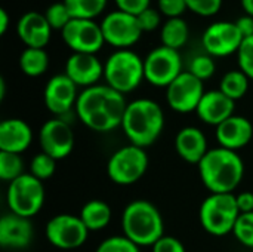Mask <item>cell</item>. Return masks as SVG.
Instances as JSON below:
<instances>
[{
    "instance_id": "6da1fadb",
    "label": "cell",
    "mask_w": 253,
    "mask_h": 252,
    "mask_svg": "<svg viewBox=\"0 0 253 252\" xmlns=\"http://www.w3.org/2000/svg\"><path fill=\"white\" fill-rule=\"evenodd\" d=\"M127 102L125 95L108 85H95L83 89L76 102L79 120L95 132H111L122 126Z\"/></svg>"
},
{
    "instance_id": "7a4b0ae2",
    "label": "cell",
    "mask_w": 253,
    "mask_h": 252,
    "mask_svg": "<svg viewBox=\"0 0 253 252\" xmlns=\"http://www.w3.org/2000/svg\"><path fill=\"white\" fill-rule=\"evenodd\" d=\"M199 174L211 193H234L245 177V162L237 151L212 149L200 160Z\"/></svg>"
},
{
    "instance_id": "3957f363",
    "label": "cell",
    "mask_w": 253,
    "mask_h": 252,
    "mask_svg": "<svg viewBox=\"0 0 253 252\" xmlns=\"http://www.w3.org/2000/svg\"><path fill=\"white\" fill-rule=\"evenodd\" d=\"M130 144L147 149L153 146L165 129L163 108L150 98L127 102L122 126Z\"/></svg>"
},
{
    "instance_id": "277c9868",
    "label": "cell",
    "mask_w": 253,
    "mask_h": 252,
    "mask_svg": "<svg viewBox=\"0 0 253 252\" xmlns=\"http://www.w3.org/2000/svg\"><path fill=\"white\" fill-rule=\"evenodd\" d=\"M123 236L135 245L153 247L165 236V221L157 206L148 201L138 199L126 205L122 214Z\"/></svg>"
},
{
    "instance_id": "5b68a950",
    "label": "cell",
    "mask_w": 253,
    "mask_h": 252,
    "mask_svg": "<svg viewBox=\"0 0 253 252\" xmlns=\"http://www.w3.org/2000/svg\"><path fill=\"white\" fill-rule=\"evenodd\" d=\"M239 217L240 211L234 193H211L199 211L202 227L218 238L233 233Z\"/></svg>"
},
{
    "instance_id": "8992f818",
    "label": "cell",
    "mask_w": 253,
    "mask_h": 252,
    "mask_svg": "<svg viewBox=\"0 0 253 252\" xmlns=\"http://www.w3.org/2000/svg\"><path fill=\"white\" fill-rule=\"evenodd\" d=\"M104 79L107 85L120 94L133 92L144 76V61L130 49H117L104 64Z\"/></svg>"
},
{
    "instance_id": "52a82bcc",
    "label": "cell",
    "mask_w": 253,
    "mask_h": 252,
    "mask_svg": "<svg viewBox=\"0 0 253 252\" xmlns=\"http://www.w3.org/2000/svg\"><path fill=\"white\" fill-rule=\"evenodd\" d=\"M44 186L30 172L22 174L7 186L6 203L12 214L31 218L40 212L44 203Z\"/></svg>"
},
{
    "instance_id": "ba28073f",
    "label": "cell",
    "mask_w": 253,
    "mask_h": 252,
    "mask_svg": "<svg viewBox=\"0 0 253 252\" xmlns=\"http://www.w3.org/2000/svg\"><path fill=\"white\" fill-rule=\"evenodd\" d=\"M148 169L145 149L129 144L116 150L107 163V174L117 186H132L138 183Z\"/></svg>"
},
{
    "instance_id": "9c48e42d",
    "label": "cell",
    "mask_w": 253,
    "mask_h": 252,
    "mask_svg": "<svg viewBox=\"0 0 253 252\" xmlns=\"http://www.w3.org/2000/svg\"><path fill=\"white\" fill-rule=\"evenodd\" d=\"M182 73V59L178 50L159 46L144 59L145 80L156 88H168Z\"/></svg>"
},
{
    "instance_id": "30bf717a",
    "label": "cell",
    "mask_w": 253,
    "mask_h": 252,
    "mask_svg": "<svg viewBox=\"0 0 253 252\" xmlns=\"http://www.w3.org/2000/svg\"><path fill=\"white\" fill-rule=\"evenodd\" d=\"M47 242L64 251L80 248L89 236V230L79 215L59 214L52 217L44 229Z\"/></svg>"
},
{
    "instance_id": "8fae6325",
    "label": "cell",
    "mask_w": 253,
    "mask_h": 252,
    "mask_svg": "<svg viewBox=\"0 0 253 252\" xmlns=\"http://www.w3.org/2000/svg\"><path fill=\"white\" fill-rule=\"evenodd\" d=\"M205 92L206 91L200 79L193 76L190 71H182L166 88V101L173 111L187 114L197 110Z\"/></svg>"
},
{
    "instance_id": "7c38bea8",
    "label": "cell",
    "mask_w": 253,
    "mask_h": 252,
    "mask_svg": "<svg viewBox=\"0 0 253 252\" xmlns=\"http://www.w3.org/2000/svg\"><path fill=\"white\" fill-rule=\"evenodd\" d=\"M105 43L117 49H129L142 36L138 18L123 10L110 12L101 22Z\"/></svg>"
},
{
    "instance_id": "4fadbf2b",
    "label": "cell",
    "mask_w": 253,
    "mask_h": 252,
    "mask_svg": "<svg viewBox=\"0 0 253 252\" xmlns=\"http://www.w3.org/2000/svg\"><path fill=\"white\" fill-rule=\"evenodd\" d=\"M61 36L64 43L76 53H96L105 43L101 24L93 19H71Z\"/></svg>"
},
{
    "instance_id": "5bb4252c",
    "label": "cell",
    "mask_w": 253,
    "mask_h": 252,
    "mask_svg": "<svg viewBox=\"0 0 253 252\" xmlns=\"http://www.w3.org/2000/svg\"><path fill=\"white\" fill-rule=\"evenodd\" d=\"M245 37L242 36L236 22L219 21L211 24L202 37L203 48L211 56H228L239 52Z\"/></svg>"
},
{
    "instance_id": "9a60e30c",
    "label": "cell",
    "mask_w": 253,
    "mask_h": 252,
    "mask_svg": "<svg viewBox=\"0 0 253 252\" xmlns=\"http://www.w3.org/2000/svg\"><path fill=\"white\" fill-rule=\"evenodd\" d=\"M39 143L42 151L55 160L65 159L74 149V132L67 120L55 117L46 120L39 131Z\"/></svg>"
},
{
    "instance_id": "2e32d148",
    "label": "cell",
    "mask_w": 253,
    "mask_h": 252,
    "mask_svg": "<svg viewBox=\"0 0 253 252\" xmlns=\"http://www.w3.org/2000/svg\"><path fill=\"white\" fill-rule=\"evenodd\" d=\"M79 98L77 85L65 74H56L44 86L43 100L46 108L58 117H62L76 107Z\"/></svg>"
},
{
    "instance_id": "e0dca14e",
    "label": "cell",
    "mask_w": 253,
    "mask_h": 252,
    "mask_svg": "<svg viewBox=\"0 0 253 252\" xmlns=\"http://www.w3.org/2000/svg\"><path fill=\"white\" fill-rule=\"evenodd\" d=\"M65 74L77 85L90 88L104 76V64L95 53H76L68 56L65 62Z\"/></svg>"
},
{
    "instance_id": "ac0fdd59",
    "label": "cell",
    "mask_w": 253,
    "mask_h": 252,
    "mask_svg": "<svg viewBox=\"0 0 253 252\" xmlns=\"http://www.w3.org/2000/svg\"><path fill=\"white\" fill-rule=\"evenodd\" d=\"M215 135L219 147L237 151L252 141L253 125L248 117L234 114L216 126Z\"/></svg>"
},
{
    "instance_id": "d6986e66",
    "label": "cell",
    "mask_w": 253,
    "mask_h": 252,
    "mask_svg": "<svg viewBox=\"0 0 253 252\" xmlns=\"http://www.w3.org/2000/svg\"><path fill=\"white\" fill-rule=\"evenodd\" d=\"M16 33L27 48L44 49L50 40L52 27L49 25L44 13L27 12L18 19Z\"/></svg>"
},
{
    "instance_id": "ffe728a7",
    "label": "cell",
    "mask_w": 253,
    "mask_h": 252,
    "mask_svg": "<svg viewBox=\"0 0 253 252\" xmlns=\"http://www.w3.org/2000/svg\"><path fill=\"white\" fill-rule=\"evenodd\" d=\"M234 108H236V101H233L218 89V91L205 92L196 113L203 123L216 128L222 122L234 116Z\"/></svg>"
},
{
    "instance_id": "44dd1931",
    "label": "cell",
    "mask_w": 253,
    "mask_h": 252,
    "mask_svg": "<svg viewBox=\"0 0 253 252\" xmlns=\"http://www.w3.org/2000/svg\"><path fill=\"white\" fill-rule=\"evenodd\" d=\"M33 241L30 218L16 214H4L0 218V245L7 250H24Z\"/></svg>"
},
{
    "instance_id": "7402d4cb",
    "label": "cell",
    "mask_w": 253,
    "mask_h": 252,
    "mask_svg": "<svg viewBox=\"0 0 253 252\" xmlns=\"http://www.w3.org/2000/svg\"><path fill=\"white\" fill-rule=\"evenodd\" d=\"M33 143V129L22 119H6L0 123V151L22 154Z\"/></svg>"
},
{
    "instance_id": "603a6c76",
    "label": "cell",
    "mask_w": 253,
    "mask_h": 252,
    "mask_svg": "<svg viewBox=\"0 0 253 252\" xmlns=\"http://www.w3.org/2000/svg\"><path fill=\"white\" fill-rule=\"evenodd\" d=\"M175 150L182 160L199 165L209 151L206 135L196 126H185L175 137Z\"/></svg>"
},
{
    "instance_id": "cb8c5ba5",
    "label": "cell",
    "mask_w": 253,
    "mask_h": 252,
    "mask_svg": "<svg viewBox=\"0 0 253 252\" xmlns=\"http://www.w3.org/2000/svg\"><path fill=\"white\" fill-rule=\"evenodd\" d=\"M79 217L82 218L89 232H99L110 224L113 212L107 202L93 199L83 205Z\"/></svg>"
},
{
    "instance_id": "d4e9b609",
    "label": "cell",
    "mask_w": 253,
    "mask_h": 252,
    "mask_svg": "<svg viewBox=\"0 0 253 252\" xmlns=\"http://www.w3.org/2000/svg\"><path fill=\"white\" fill-rule=\"evenodd\" d=\"M190 36V28L188 24L182 18H170L168 19L160 31V40L162 45L170 49L178 50L182 48Z\"/></svg>"
},
{
    "instance_id": "484cf974",
    "label": "cell",
    "mask_w": 253,
    "mask_h": 252,
    "mask_svg": "<svg viewBox=\"0 0 253 252\" xmlns=\"http://www.w3.org/2000/svg\"><path fill=\"white\" fill-rule=\"evenodd\" d=\"M19 68L30 77H39L49 68V55L44 49L25 48L19 55Z\"/></svg>"
},
{
    "instance_id": "4316f807",
    "label": "cell",
    "mask_w": 253,
    "mask_h": 252,
    "mask_svg": "<svg viewBox=\"0 0 253 252\" xmlns=\"http://www.w3.org/2000/svg\"><path fill=\"white\" fill-rule=\"evenodd\" d=\"M249 77L246 73L239 70H231L225 73L219 83V91L225 94L233 101L242 100L249 91Z\"/></svg>"
},
{
    "instance_id": "83f0119b",
    "label": "cell",
    "mask_w": 253,
    "mask_h": 252,
    "mask_svg": "<svg viewBox=\"0 0 253 252\" xmlns=\"http://www.w3.org/2000/svg\"><path fill=\"white\" fill-rule=\"evenodd\" d=\"M73 19H93L107 6V0H62Z\"/></svg>"
},
{
    "instance_id": "f1b7e54d",
    "label": "cell",
    "mask_w": 253,
    "mask_h": 252,
    "mask_svg": "<svg viewBox=\"0 0 253 252\" xmlns=\"http://www.w3.org/2000/svg\"><path fill=\"white\" fill-rule=\"evenodd\" d=\"M24 172V160L21 154L0 151V180L4 183H12Z\"/></svg>"
},
{
    "instance_id": "f546056e",
    "label": "cell",
    "mask_w": 253,
    "mask_h": 252,
    "mask_svg": "<svg viewBox=\"0 0 253 252\" xmlns=\"http://www.w3.org/2000/svg\"><path fill=\"white\" fill-rule=\"evenodd\" d=\"M55 169H56V160L43 151L37 153L30 162V174L40 181L49 180L55 174Z\"/></svg>"
},
{
    "instance_id": "4dcf8cb0",
    "label": "cell",
    "mask_w": 253,
    "mask_h": 252,
    "mask_svg": "<svg viewBox=\"0 0 253 252\" xmlns=\"http://www.w3.org/2000/svg\"><path fill=\"white\" fill-rule=\"evenodd\" d=\"M44 16H46L49 25L52 27V30H59V31H62L68 25V22L73 19L64 1L52 3L46 9Z\"/></svg>"
},
{
    "instance_id": "1f68e13d",
    "label": "cell",
    "mask_w": 253,
    "mask_h": 252,
    "mask_svg": "<svg viewBox=\"0 0 253 252\" xmlns=\"http://www.w3.org/2000/svg\"><path fill=\"white\" fill-rule=\"evenodd\" d=\"M215 70H216V65H215V61H213V56L211 55H197L191 59L190 62V68L188 71L196 76L197 79H200L202 82L211 79L213 74H215Z\"/></svg>"
},
{
    "instance_id": "d6a6232c",
    "label": "cell",
    "mask_w": 253,
    "mask_h": 252,
    "mask_svg": "<svg viewBox=\"0 0 253 252\" xmlns=\"http://www.w3.org/2000/svg\"><path fill=\"white\" fill-rule=\"evenodd\" d=\"M233 235L242 245L253 248V212L240 214L234 226Z\"/></svg>"
},
{
    "instance_id": "836d02e7",
    "label": "cell",
    "mask_w": 253,
    "mask_h": 252,
    "mask_svg": "<svg viewBox=\"0 0 253 252\" xmlns=\"http://www.w3.org/2000/svg\"><path fill=\"white\" fill-rule=\"evenodd\" d=\"M95 252H141L139 247L135 245L126 236H111L102 241Z\"/></svg>"
},
{
    "instance_id": "e575fe53",
    "label": "cell",
    "mask_w": 253,
    "mask_h": 252,
    "mask_svg": "<svg viewBox=\"0 0 253 252\" xmlns=\"http://www.w3.org/2000/svg\"><path fill=\"white\" fill-rule=\"evenodd\" d=\"M237 61L240 70L246 73L251 80H253V36L243 40L237 52Z\"/></svg>"
},
{
    "instance_id": "d590c367",
    "label": "cell",
    "mask_w": 253,
    "mask_h": 252,
    "mask_svg": "<svg viewBox=\"0 0 253 252\" xmlns=\"http://www.w3.org/2000/svg\"><path fill=\"white\" fill-rule=\"evenodd\" d=\"M221 6L222 0H187V7L200 16H212L219 12Z\"/></svg>"
},
{
    "instance_id": "8d00e7d4",
    "label": "cell",
    "mask_w": 253,
    "mask_h": 252,
    "mask_svg": "<svg viewBox=\"0 0 253 252\" xmlns=\"http://www.w3.org/2000/svg\"><path fill=\"white\" fill-rule=\"evenodd\" d=\"M187 0H159V10L170 18H181V15L185 12Z\"/></svg>"
},
{
    "instance_id": "74e56055",
    "label": "cell",
    "mask_w": 253,
    "mask_h": 252,
    "mask_svg": "<svg viewBox=\"0 0 253 252\" xmlns=\"http://www.w3.org/2000/svg\"><path fill=\"white\" fill-rule=\"evenodd\" d=\"M151 248L153 252H187L184 244L178 238L168 236V235L160 238Z\"/></svg>"
},
{
    "instance_id": "f35d334b",
    "label": "cell",
    "mask_w": 253,
    "mask_h": 252,
    "mask_svg": "<svg viewBox=\"0 0 253 252\" xmlns=\"http://www.w3.org/2000/svg\"><path fill=\"white\" fill-rule=\"evenodd\" d=\"M136 18H138L139 27H141L142 31H153V30H156V28L160 25V21H162L159 10L153 9V7L145 9V10H144L142 13H139Z\"/></svg>"
},
{
    "instance_id": "ab89813d",
    "label": "cell",
    "mask_w": 253,
    "mask_h": 252,
    "mask_svg": "<svg viewBox=\"0 0 253 252\" xmlns=\"http://www.w3.org/2000/svg\"><path fill=\"white\" fill-rule=\"evenodd\" d=\"M119 10H123L126 13L138 16L145 9L150 7V0H114Z\"/></svg>"
},
{
    "instance_id": "60d3db41",
    "label": "cell",
    "mask_w": 253,
    "mask_h": 252,
    "mask_svg": "<svg viewBox=\"0 0 253 252\" xmlns=\"http://www.w3.org/2000/svg\"><path fill=\"white\" fill-rule=\"evenodd\" d=\"M237 199V206L240 214H248L253 212V193L252 192H242L236 196Z\"/></svg>"
},
{
    "instance_id": "b9f144b4",
    "label": "cell",
    "mask_w": 253,
    "mask_h": 252,
    "mask_svg": "<svg viewBox=\"0 0 253 252\" xmlns=\"http://www.w3.org/2000/svg\"><path fill=\"white\" fill-rule=\"evenodd\" d=\"M236 25L239 27V30H240V33H242V36H243L245 39L252 37L253 36V16H251V15H243V16H240V18L236 21Z\"/></svg>"
},
{
    "instance_id": "7bdbcfd3",
    "label": "cell",
    "mask_w": 253,
    "mask_h": 252,
    "mask_svg": "<svg viewBox=\"0 0 253 252\" xmlns=\"http://www.w3.org/2000/svg\"><path fill=\"white\" fill-rule=\"evenodd\" d=\"M9 22H10V18H9V13L4 7H0V34H4L9 28Z\"/></svg>"
},
{
    "instance_id": "ee69618b",
    "label": "cell",
    "mask_w": 253,
    "mask_h": 252,
    "mask_svg": "<svg viewBox=\"0 0 253 252\" xmlns=\"http://www.w3.org/2000/svg\"><path fill=\"white\" fill-rule=\"evenodd\" d=\"M242 6H243L246 15L253 16V0H242Z\"/></svg>"
},
{
    "instance_id": "f6af8a7d",
    "label": "cell",
    "mask_w": 253,
    "mask_h": 252,
    "mask_svg": "<svg viewBox=\"0 0 253 252\" xmlns=\"http://www.w3.org/2000/svg\"><path fill=\"white\" fill-rule=\"evenodd\" d=\"M6 95V82L3 77H0V100H3Z\"/></svg>"
}]
</instances>
